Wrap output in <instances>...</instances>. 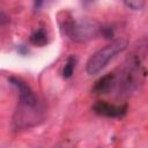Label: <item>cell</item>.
Instances as JSON below:
<instances>
[{
    "instance_id": "5b68a950",
    "label": "cell",
    "mask_w": 148,
    "mask_h": 148,
    "mask_svg": "<svg viewBox=\"0 0 148 148\" xmlns=\"http://www.w3.org/2000/svg\"><path fill=\"white\" fill-rule=\"evenodd\" d=\"M113 77H114L113 74H106L103 77H101L96 82V84L94 87V91L97 92V94H105V92H108L111 89V87H112Z\"/></svg>"
},
{
    "instance_id": "277c9868",
    "label": "cell",
    "mask_w": 148,
    "mask_h": 148,
    "mask_svg": "<svg viewBox=\"0 0 148 148\" xmlns=\"http://www.w3.org/2000/svg\"><path fill=\"white\" fill-rule=\"evenodd\" d=\"M94 110L96 113L101 114V116H105V117H110V118H116V117H120L126 112V108L125 106H118V105H113L110 104L108 102H103L99 101L94 105Z\"/></svg>"
},
{
    "instance_id": "6da1fadb",
    "label": "cell",
    "mask_w": 148,
    "mask_h": 148,
    "mask_svg": "<svg viewBox=\"0 0 148 148\" xmlns=\"http://www.w3.org/2000/svg\"><path fill=\"white\" fill-rule=\"evenodd\" d=\"M127 47V42L125 39H117L111 44L96 51L87 61L86 71L89 75L99 73L118 53L123 52Z\"/></svg>"
},
{
    "instance_id": "3957f363",
    "label": "cell",
    "mask_w": 148,
    "mask_h": 148,
    "mask_svg": "<svg viewBox=\"0 0 148 148\" xmlns=\"http://www.w3.org/2000/svg\"><path fill=\"white\" fill-rule=\"evenodd\" d=\"M95 28L91 25H87L84 23H75V22H71L67 27H66V34L75 40H82L84 38H89L88 36L91 34V31L94 32Z\"/></svg>"
},
{
    "instance_id": "8992f818",
    "label": "cell",
    "mask_w": 148,
    "mask_h": 148,
    "mask_svg": "<svg viewBox=\"0 0 148 148\" xmlns=\"http://www.w3.org/2000/svg\"><path fill=\"white\" fill-rule=\"evenodd\" d=\"M30 42H31L34 45H37V46H43V45H45L46 42H47L46 32H45L43 29L37 30L36 32H34V34L31 35Z\"/></svg>"
},
{
    "instance_id": "52a82bcc",
    "label": "cell",
    "mask_w": 148,
    "mask_h": 148,
    "mask_svg": "<svg viewBox=\"0 0 148 148\" xmlns=\"http://www.w3.org/2000/svg\"><path fill=\"white\" fill-rule=\"evenodd\" d=\"M74 68H75V58L74 57H69L65 64V67H64V71H62V76L65 79H68L72 76L73 72H74Z\"/></svg>"
},
{
    "instance_id": "9c48e42d",
    "label": "cell",
    "mask_w": 148,
    "mask_h": 148,
    "mask_svg": "<svg viewBox=\"0 0 148 148\" xmlns=\"http://www.w3.org/2000/svg\"><path fill=\"white\" fill-rule=\"evenodd\" d=\"M8 22H9V17L7 16V14H5L2 10H0V25H3Z\"/></svg>"
},
{
    "instance_id": "ba28073f",
    "label": "cell",
    "mask_w": 148,
    "mask_h": 148,
    "mask_svg": "<svg viewBox=\"0 0 148 148\" xmlns=\"http://www.w3.org/2000/svg\"><path fill=\"white\" fill-rule=\"evenodd\" d=\"M125 5L127 7H130L131 9H134V10H138V9H141L143 6H145V1H141V0H131V1H125Z\"/></svg>"
},
{
    "instance_id": "7a4b0ae2",
    "label": "cell",
    "mask_w": 148,
    "mask_h": 148,
    "mask_svg": "<svg viewBox=\"0 0 148 148\" xmlns=\"http://www.w3.org/2000/svg\"><path fill=\"white\" fill-rule=\"evenodd\" d=\"M9 82L18 89L20 101H21V103L24 106H27V108H35L37 105V98L35 97V95H34L32 90L29 88V86H27L23 81H21L20 79H16V77H10Z\"/></svg>"
}]
</instances>
